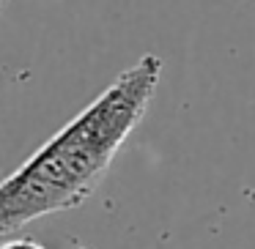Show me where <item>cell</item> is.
<instances>
[{"mask_svg":"<svg viewBox=\"0 0 255 249\" xmlns=\"http://www.w3.org/2000/svg\"><path fill=\"white\" fill-rule=\"evenodd\" d=\"M0 11H3V0H0Z\"/></svg>","mask_w":255,"mask_h":249,"instance_id":"7a4b0ae2","label":"cell"},{"mask_svg":"<svg viewBox=\"0 0 255 249\" xmlns=\"http://www.w3.org/2000/svg\"><path fill=\"white\" fill-rule=\"evenodd\" d=\"M162 69V58L143 55L0 181V238L33 219L74 208L94 192L145 115Z\"/></svg>","mask_w":255,"mask_h":249,"instance_id":"6da1fadb","label":"cell"}]
</instances>
